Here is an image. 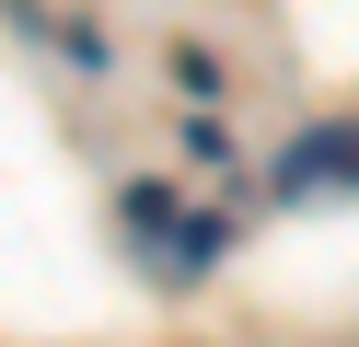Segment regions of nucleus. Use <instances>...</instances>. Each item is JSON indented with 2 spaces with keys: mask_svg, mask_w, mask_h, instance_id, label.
Wrapping results in <instances>:
<instances>
[{
  "mask_svg": "<svg viewBox=\"0 0 359 347\" xmlns=\"http://www.w3.org/2000/svg\"><path fill=\"white\" fill-rule=\"evenodd\" d=\"M359 185V128H313V139H290V162H278V197H348Z\"/></svg>",
  "mask_w": 359,
  "mask_h": 347,
  "instance_id": "1",
  "label": "nucleus"
}]
</instances>
